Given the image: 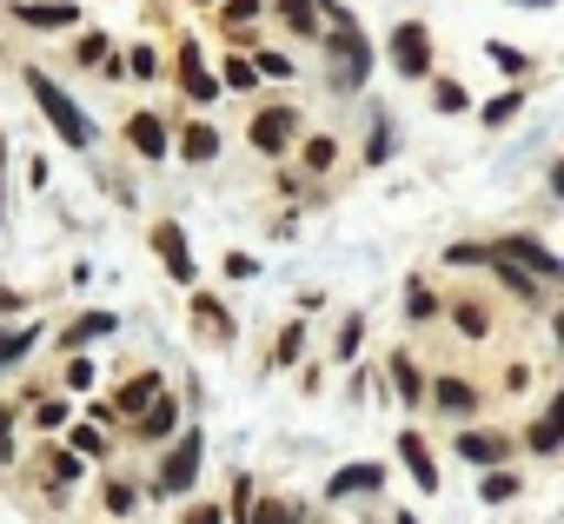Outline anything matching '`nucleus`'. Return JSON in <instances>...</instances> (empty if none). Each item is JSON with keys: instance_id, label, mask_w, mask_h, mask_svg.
<instances>
[{"instance_id": "bb28decb", "label": "nucleus", "mask_w": 564, "mask_h": 524, "mask_svg": "<svg viewBox=\"0 0 564 524\" xmlns=\"http://www.w3.org/2000/svg\"><path fill=\"white\" fill-rule=\"evenodd\" d=\"M518 107H524V87H505V94H491V100L478 107V120H485V127H511Z\"/></svg>"}, {"instance_id": "aec40b11", "label": "nucleus", "mask_w": 564, "mask_h": 524, "mask_svg": "<svg viewBox=\"0 0 564 524\" xmlns=\"http://www.w3.org/2000/svg\"><path fill=\"white\" fill-rule=\"evenodd\" d=\"M180 160H193V166L219 160V133H213L206 120H186V127H180Z\"/></svg>"}, {"instance_id": "5701e85b", "label": "nucleus", "mask_w": 564, "mask_h": 524, "mask_svg": "<svg viewBox=\"0 0 564 524\" xmlns=\"http://www.w3.org/2000/svg\"><path fill=\"white\" fill-rule=\"evenodd\" d=\"M300 352H306V319H286V326H279V339H272V372H286Z\"/></svg>"}, {"instance_id": "20e7f679", "label": "nucleus", "mask_w": 564, "mask_h": 524, "mask_svg": "<svg viewBox=\"0 0 564 524\" xmlns=\"http://www.w3.org/2000/svg\"><path fill=\"white\" fill-rule=\"evenodd\" d=\"M386 61L399 80H432V28L425 21H399L386 41Z\"/></svg>"}, {"instance_id": "f8f14e48", "label": "nucleus", "mask_w": 564, "mask_h": 524, "mask_svg": "<svg viewBox=\"0 0 564 524\" xmlns=\"http://www.w3.org/2000/svg\"><path fill=\"white\" fill-rule=\"evenodd\" d=\"M452 445H458V458H465V465H485V471L511 458V438H505V432H458Z\"/></svg>"}, {"instance_id": "c85d7f7f", "label": "nucleus", "mask_w": 564, "mask_h": 524, "mask_svg": "<svg viewBox=\"0 0 564 524\" xmlns=\"http://www.w3.org/2000/svg\"><path fill=\"white\" fill-rule=\"evenodd\" d=\"M246 524H300V511H293V498H252Z\"/></svg>"}, {"instance_id": "a878e982", "label": "nucleus", "mask_w": 564, "mask_h": 524, "mask_svg": "<svg viewBox=\"0 0 564 524\" xmlns=\"http://www.w3.org/2000/svg\"><path fill=\"white\" fill-rule=\"evenodd\" d=\"M432 107H438V113H471V94H465V80H452V74H432Z\"/></svg>"}, {"instance_id": "423d86ee", "label": "nucleus", "mask_w": 564, "mask_h": 524, "mask_svg": "<svg viewBox=\"0 0 564 524\" xmlns=\"http://www.w3.org/2000/svg\"><path fill=\"white\" fill-rule=\"evenodd\" d=\"M147 239H153V252H160L166 280H173V286H193V273H199V266H193V239H186V226H180V219H153V232H147Z\"/></svg>"}, {"instance_id": "dca6fc26", "label": "nucleus", "mask_w": 564, "mask_h": 524, "mask_svg": "<svg viewBox=\"0 0 564 524\" xmlns=\"http://www.w3.org/2000/svg\"><path fill=\"white\" fill-rule=\"evenodd\" d=\"M34 471H41V484H47L54 498H67V491H74V478H80V458L47 445V451H34Z\"/></svg>"}, {"instance_id": "412c9836", "label": "nucleus", "mask_w": 564, "mask_h": 524, "mask_svg": "<svg viewBox=\"0 0 564 524\" xmlns=\"http://www.w3.org/2000/svg\"><path fill=\"white\" fill-rule=\"evenodd\" d=\"M113 326H120L113 313H80V319H74L67 332H61V346H67V352H80V346H94V339H107Z\"/></svg>"}, {"instance_id": "72a5a7b5", "label": "nucleus", "mask_w": 564, "mask_h": 524, "mask_svg": "<svg viewBox=\"0 0 564 524\" xmlns=\"http://www.w3.org/2000/svg\"><path fill=\"white\" fill-rule=\"evenodd\" d=\"M478 498H485V504H505V498H518V471L491 465V471H485V484H478Z\"/></svg>"}, {"instance_id": "37998d69", "label": "nucleus", "mask_w": 564, "mask_h": 524, "mask_svg": "<svg viewBox=\"0 0 564 524\" xmlns=\"http://www.w3.org/2000/svg\"><path fill=\"white\" fill-rule=\"evenodd\" d=\"M359 346H366V319H359V313H352V319H346V326H339V359H352V352H359Z\"/></svg>"}, {"instance_id": "09e8293b", "label": "nucleus", "mask_w": 564, "mask_h": 524, "mask_svg": "<svg viewBox=\"0 0 564 524\" xmlns=\"http://www.w3.org/2000/svg\"><path fill=\"white\" fill-rule=\"evenodd\" d=\"M498 280L511 286V299H538V280H524V273H511V266H498Z\"/></svg>"}, {"instance_id": "b1692460", "label": "nucleus", "mask_w": 564, "mask_h": 524, "mask_svg": "<svg viewBox=\"0 0 564 524\" xmlns=\"http://www.w3.org/2000/svg\"><path fill=\"white\" fill-rule=\"evenodd\" d=\"M485 61H491L505 80H524V74H531V54H524V47H511V41H485Z\"/></svg>"}, {"instance_id": "cd10ccee", "label": "nucleus", "mask_w": 564, "mask_h": 524, "mask_svg": "<svg viewBox=\"0 0 564 524\" xmlns=\"http://www.w3.org/2000/svg\"><path fill=\"white\" fill-rule=\"evenodd\" d=\"M34 346H41V326H14V332H0V372H8V365H21Z\"/></svg>"}, {"instance_id": "a19ab883", "label": "nucleus", "mask_w": 564, "mask_h": 524, "mask_svg": "<svg viewBox=\"0 0 564 524\" xmlns=\"http://www.w3.org/2000/svg\"><path fill=\"white\" fill-rule=\"evenodd\" d=\"M219 273H226V280H259V259H252V252H226Z\"/></svg>"}, {"instance_id": "c9c22d12", "label": "nucleus", "mask_w": 564, "mask_h": 524, "mask_svg": "<svg viewBox=\"0 0 564 524\" xmlns=\"http://www.w3.org/2000/svg\"><path fill=\"white\" fill-rule=\"evenodd\" d=\"M100 498H107V511H113V517H127V511L140 504V484H133V478H107V491H100Z\"/></svg>"}, {"instance_id": "49530a36", "label": "nucleus", "mask_w": 564, "mask_h": 524, "mask_svg": "<svg viewBox=\"0 0 564 524\" xmlns=\"http://www.w3.org/2000/svg\"><path fill=\"white\" fill-rule=\"evenodd\" d=\"M180 524H226V511H219V504H206V498H193Z\"/></svg>"}, {"instance_id": "6e6d98bb", "label": "nucleus", "mask_w": 564, "mask_h": 524, "mask_svg": "<svg viewBox=\"0 0 564 524\" xmlns=\"http://www.w3.org/2000/svg\"><path fill=\"white\" fill-rule=\"evenodd\" d=\"M399 524H419V517H399Z\"/></svg>"}, {"instance_id": "f3484780", "label": "nucleus", "mask_w": 564, "mask_h": 524, "mask_svg": "<svg viewBox=\"0 0 564 524\" xmlns=\"http://www.w3.org/2000/svg\"><path fill=\"white\" fill-rule=\"evenodd\" d=\"M524 445L538 451V458H551L557 445H564V399H551L538 418H531V432H524Z\"/></svg>"}, {"instance_id": "6ab92c4d", "label": "nucleus", "mask_w": 564, "mask_h": 524, "mask_svg": "<svg viewBox=\"0 0 564 524\" xmlns=\"http://www.w3.org/2000/svg\"><path fill=\"white\" fill-rule=\"evenodd\" d=\"M386 379H392V392H399L405 405H419V399H425V372H419V359H412V352H392V359H386Z\"/></svg>"}, {"instance_id": "8fccbe9b", "label": "nucleus", "mask_w": 564, "mask_h": 524, "mask_svg": "<svg viewBox=\"0 0 564 524\" xmlns=\"http://www.w3.org/2000/svg\"><path fill=\"white\" fill-rule=\"evenodd\" d=\"M405 313H412V319H432V313H438V299H432L425 286H412V293H405Z\"/></svg>"}, {"instance_id": "6e6552de", "label": "nucleus", "mask_w": 564, "mask_h": 524, "mask_svg": "<svg viewBox=\"0 0 564 524\" xmlns=\"http://www.w3.org/2000/svg\"><path fill=\"white\" fill-rule=\"evenodd\" d=\"M14 21H21V28H41V34L80 28V0H14Z\"/></svg>"}, {"instance_id": "f257e3e1", "label": "nucleus", "mask_w": 564, "mask_h": 524, "mask_svg": "<svg viewBox=\"0 0 564 524\" xmlns=\"http://www.w3.org/2000/svg\"><path fill=\"white\" fill-rule=\"evenodd\" d=\"M28 94H34V107L47 113V127L67 140V146H94V120L80 113V100L54 80V74H41V67H28Z\"/></svg>"}, {"instance_id": "393cba45", "label": "nucleus", "mask_w": 564, "mask_h": 524, "mask_svg": "<svg viewBox=\"0 0 564 524\" xmlns=\"http://www.w3.org/2000/svg\"><path fill=\"white\" fill-rule=\"evenodd\" d=\"M452 326H458L465 339H485V332H491V306H485V299H452Z\"/></svg>"}, {"instance_id": "5fc2aeb1", "label": "nucleus", "mask_w": 564, "mask_h": 524, "mask_svg": "<svg viewBox=\"0 0 564 524\" xmlns=\"http://www.w3.org/2000/svg\"><path fill=\"white\" fill-rule=\"evenodd\" d=\"M193 8H219V0H193Z\"/></svg>"}, {"instance_id": "39448f33", "label": "nucleus", "mask_w": 564, "mask_h": 524, "mask_svg": "<svg viewBox=\"0 0 564 524\" xmlns=\"http://www.w3.org/2000/svg\"><path fill=\"white\" fill-rule=\"evenodd\" d=\"M326 54H333V87H339V94H359L366 74H372V41H366L359 28H339V34L326 41Z\"/></svg>"}, {"instance_id": "f704fd0d", "label": "nucleus", "mask_w": 564, "mask_h": 524, "mask_svg": "<svg viewBox=\"0 0 564 524\" xmlns=\"http://www.w3.org/2000/svg\"><path fill=\"white\" fill-rule=\"evenodd\" d=\"M333 166H339V140L313 133V140H306V173H333Z\"/></svg>"}, {"instance_id": "79ce46f5", "label": "nucleus", "mask_w": 564, "mask_h": 524, "mask_svg": "<svg viewBox=\"0 0 564 524\" xmlns=\"http://www.w3.org/2000/svg\"><path fill=\"white\" fill-rule=\"evenodd\" d=\"M94 372H100L94 359H67V372H61V379H67V392H94Z\"/></svg>"}, {"instance_id": "864d4df0", "label": "nucleus", "mask_w": 564, "mask_h": 524, "mask_svg": "<svg viewBox=\"0 0 564 524\" xmlns=\"http://www.w3.org/2000/svg\"><path fill=\"white\" fill-rule=\"evenodd\" d=\"M511 8H538V14H544V8H551V0H511Z\"/></svg>"}, {"instance_id": "ddd939ff", "label": "nucleus", "mask_w": 564, "mask_h": 524, "mask_svg": "<svg viewBox=\"0 0 564 524\" xmlns=\"http://www.w3.org/2000/svg\"><path fill=\"white\" fill-rule=\"evenodd\" d=\"M399 458H405V471H412L419 491H438V484H445V478H438V458H432V445H425L419 432H399Z\"/></svg>"}, {"instance_id": "3c124183", "label": "nucleus", "mask_w": 564, "mask_h": 524, "mask_svg": "<svg viewBox=\"0 0 564 524\" xmlns=\"http://www.w3.org/2000/svg\"><path fill=\"white\" fill-rule=\"evenodd\" d=\"M0 313H28V293H14V286H0Z\"/></svg>"}, {"instance_id": "a211bd4d", "label": "nucleus", "mask_w": 564, "mask_h": 524, "mask_svg": "<svg viewBox=\"0 0 564 524\" xmlns=\"http://www.w3.org/2000/svg\"><path fill=\"white\" fill-rule=\"evenodd\" d=\"M425 399H432V405H438V412H452V418H458V412H471V405H478V392H471V385H465V379H452V372H438V379H425Z\"/></svg>"}, {"instance_id": "603ef678", "label": "nucleus", "mask_w": 564, "mask_h": 524, "mask_svg": "<svg viewBox=\"0 0 564 524\" xmlns=\"http://www.w3.org/2000/svg\"><path fill=\"white\" fill-rule=\"evenodd\" d=\"M0 179H8V133H0ZM0 219H8V193H0Z\"/></svg>"}, {"instance_id": "ea45409f", "label": "nucleus", "mask_w": 564, "mask_h": 524, "mask_svg": "<svg viewBox=\"0 0 564 524\" xmlns=\"http://www.w3.org/2000/svg\"><path fill=\"white\" fill-rule=\"evenodd\" d=\"M74 458H107V432H94V425H74Z\"/></svg>"}, {"instance_id": "c756f323", "label": "nucleus", "mask_w": 564, "mask_h": 524, "mask_svg": "<svg viewBox=\"0 0 564 524\" xmlns=\"http://www.w3.org/2000/svg\"><path fill=\"white\" fill-rule=\"evenodd\" d=\"M74 61H80V67H107V61H113V41H107L100 28H87V34L74 41Z\"/></svg>"}, {"instance_id": "0eeeda50", "label": "nucleus", "mask_w": 564, "mask_h": 524, "mask_svg": "<svg viewBox=\"0 0 564 524\" xmlns=\"http://www.w3.org/2000/svg\"><path fill=\"white\" fill-rule=\"evenodd\" d=\"M246 140H252L265 160H279V153H286V146L300 140V107H265V113L246 127Z\"/></svg>"}, {"instance_id": "f03ea898", "label": "nucleus", "mask_w": 564, "mask_h": 524, "mask_svg": "<svg viewBox=\"0 0 564 524\" xmlns=\"http://www.w3.org/2000/svg\"><path fill=\"white\" fill-rule=\"evenodd\" d=\"M485 259H491V266H511V273H524V280H538V286L564 280V259H557V252H551L544 239H531V232L491 239V245H485Z\"/></svg>"}, {"instance_id": "9b49d317", "label": "nucleus", "mask_w": 564, "mask_h": 524, "mask_svg": "<svg viewBox=\"0 0 564 524\" xmlns=\"http://www.w3.org/2000/svg\"><path fill=\"white\" fill-rule=\"evenodd\" d=\"M193 326H199V339H206V346H232V339H239L232 313H226L213 293H193Z\"/></svg>"}, {"instance_id": "473e14b6", "label": "nucleus", "mask_w": 564, "mask_h": 524, "mask_svg": "<svg viewBox=\"0 0 564 524\" xmlns=\"http://www.w3.org/2000/svg\"><path fill=\"white\" fill-rule=\"evenodd\" d=\"M213 80H219V87H239V94H252V87H259V74H252V61H246V54H226V67H219Z\"/></svg>"}, {"instance_id": "c03bdc74", "label": "nucleus", "mask_w": 564, "mask_h": 524, "mask_svg": "<svg viewBox=\"0 0 564 524\" xmlns=\"http://www.w3.org/2000/svg\"><path fill=\"white\" fill-rule=\"evenodd\" d=\"M34 425H41V432L67 425V399H41V405H34Z\"/></svg>"}, {"instance_id": "4468645a", "label": "nucleus", "mask_w": 564, "mask_h": 524, "mask_svg": "<svg viewBox=\"0 0 564 524\" xmlns=\"http://www.w3.org/2000/svg\"><path fill=\"white\" fill-rule=\"evenodd\" d=\"M386 484V465H372V458H359V465H339L333 478H326V498H366V491H379Z\"/></svg>"}, {"instance_id": "7ed1b4c3", "label": "nucleus", "mask_w": 564, "mask_h": 524, "mask_svg": "<svg viewBox=\"0 0 564 524\" xmlns=\"http://www.w3.org/2000/svg\"><path fill=\"white\" fill-rule=\"evenodd\" d=\"M199 458H206V432H199V425H193V432H173V438H166V458H160V471H153V491H160V498H186L193 478H199Z\"/></svg>"}, {"instance_id": "9d476101", "label": "nucleus", "mask_w": 564, "mask_h": 524, "mask_svg": "<svg viewBox=\"0 0 564 524\" xmlns=\"http://www.w3.org/2000/svg\"><path fill=\"white\" fill-rule=\"evenodd\" d=\"M133 438H147V445H160V438H173L180 432V399L173 392H153L147 405H140V425H127Z\"/></svg>"}, {"instance_id": "4c0bfd02", "label": "nucleus", "mask_w": 564, "mask_h": 524, "mask_svg": "<svg viewBox=\"0 0 564 524\" xmlns=\"http://www.w3.org/2000/svg\"><path fill=\"white\" fill-rule=\"evenodd\" d=\"M386 160H392V120L379 113L372 120V140H366V166H386Z\"/></svg>"}, {"instance_id": "4be33fe9", "label": "nucleus", "mask_w": 564, "mask_h": 524, "mask_svg": "<svg viewBox=\"0 0 564 524\" xmlns=\"http://www.w3.org/2000/svg\"><path fill=\"white\" fill-rule=\"evenodd\" d=\"M153 392H166V385H160V372H133V379L120 385V405H113V418H140V405H147Z\"/></svg>"}, {"instance_id": "a18cd8bd", "label": "nucleus", "mask_w": 564, "mask_h": 524, "mask_svg": "<svg viewBox=\"0 0 564 524\" xmlns=\"http://www.w3.org/2000/svg\"><path fill=\"white\" fill-rule=\"evenodd\" d=\"M252 498H259V491H252V478L239 471V478H232V504H226V511H232V517L246 524V511H252Z\"/></svg>"}, {"instance_id": "1a4fd4ad", "label": "nucleus", "mask_w": 564, "mask_h": 524, "mask_svg": "<svg viewBox=\"0 0 564 524\" xmlns=\"http://www.w3.org/2000/svg\"><path fill=\"white\" fill-rule=\"evenodd\" d=\"M173 74H180V87H186V100H219V80L206 74V54L193 47V41H180V54H173Z\"/></svg>"}, {"instance_id": "7c9ffc66", "label": "nucleus", "mask_w": 564, "mask_h": 524, "mask_svg": "<svg viewBox=\"0 0 564 524\" xmlns=\"http://www.w3.org/2000/svg\"><path fill=\"white\" fill-rule=\"evenodd\" d=\"M246 61H252L259 80H293V54H279V47H259V54H246Z\"/></svg>"}, {"instance_id": "de8ad7c7", "label": "nucleus", "mask_w": 564, "mask_h": 524, "mask_svg": "<svg viewBox=\"0 0 564 524\" xmlns=\"http://www.w3.org/2000/svg\"><path fill=\"white\" fill-rule=\"evenodd\" d=\"M0 465H14V405H0Z\"/></svg>"}, {"instance_id": "e433bc0d", "label": "nucleus", "mask_w": 564, "mask_h": 524, "mask_svg": "<svg viewBox=\"0 0 564 524\" xmlns=\"http://www.w3.org/2000/svg\"><path fill=\"white\" fill-rule=\"evenodd\" d=\"M120 74H133V80H153L160 74V54L140 41V47H127V61H120Z\"/></svg>"}, {"instance_id": "2f4dec72", "label": "nucleus", "mask_w": 564, "mask_h": 524, "mask_svg": "<svg viewBox=\"0 0 564 524\" xmlns=\"http://www.w3.org/2000/svg\"><path fill=\"white\" fill-rule=\"evenodd\" d=\"M272 14L293 21L300 34H319V8H313V0H272Z\"/></svg>"}, {"instance_id": "2eb2a0df", "label": "nucleus", "mask_w": 564, "mask_h": 524, "mask_svg": "<svg viewBox=\"0 0 564 524\" xmlns=\"http://www.w3.org/2000/svg\"><path fill=\"white\" fill-rule=\"evenodd\" d=\"M127 146H133L140 160H166V146H173V140H166V120H160V113H133V120H127Z\"/></svg>"}, {"instance_id": "58836bf2", "label": "nucleus", "mask_w": 564, "mask_h": 524, "mask_svg": "<svg viewBox=\"0 0 564 524\" xmlns=\"http://www.w3.org/2000/svg\"><path fill=\"white\" fill-rule=\"evenodd\" d=\"M219 21H226V34H246V28L259 21V0H226V14H219Z\"/></svg>"}]
</instances>
